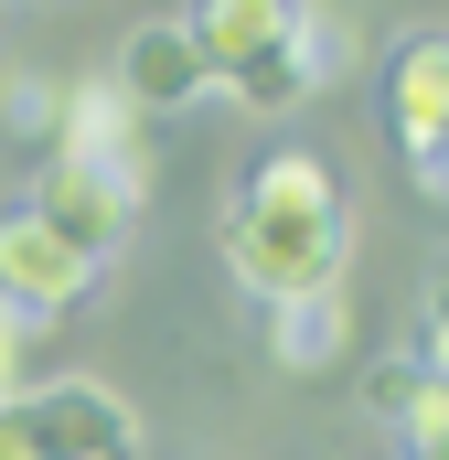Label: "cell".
Wrapping results in <instances>:
<instances>
[{"instance_id":"2","label":"cell","mask_w":449,"mask_h":460,"mask_svg":"<svg viewBox=\"0 0 449 460\" xmlns=\"http://www.w3.org/2000/svg\"><path fill=\"white\" fill-rule=\"evenodd\" d=\"M139 193H150V172H118V161H43L22 204L65 235L75 257H97V268H108L118 246H128V226H139Z\"/></svg>"},{"instance_id":"7","label":"cell","mask_w":449,"mask_h":460,"mask_svg":"<svg viewBox=\"0 0 449 460\" xmlns=\"http://www.w3.org/2000/svg\"><path fill=\"white\" fill-rule=\"evenodd\" d=\"M54 161H118V172H150V161H139V108L118 97L108 75H65V108H54Z\"/></svg>"},{"instance_id":"4","label":"cell","mask_w":449,"mask_h":460,"mask_svg":"<svg viewBox=\"0 0 449 460\" xmlns=\"http://www.w3.org/2000/svg\"><path fill=\"white\" fill-rule=\"evenodd\" d=\"M385 108H396V139H407L418 193L439 204V193H449V43H439V22H407V32H396Z\"/></svg>"},{"instance_id":"3","label":"cell","mask_w":449,"mask_h":460,"mask_svg":"<svg viewBox=\"0 0 449 460\" xmlns=\"http://www.w3.org/2000/svg\"><path fill=\"white\" fill-rule=\"evenodd\" d=\"M22 439L43 460H139V407L97 375H54L22 396Z\"/></svg>"},{"instance_id":"1","label":"cell","mask_w":449,"mask_h":460,"mask_svg":"<svg viewBox=\"0 0 449 460\" xmlns=\"http://www.w3.org/2000/svg\"><path fill=\"white\" fill-rule=\"evenodd\" d=\"M342 257H353V215H342L332 161L268 150L224 204V268L257 300H300V289H342Z\"/></svg>"},{"instance_id":"5","label":"cell","mask_w":449,"mask_h":460,"mask_svg":"<svg viewBox=\"0 0 449 460\" xmlns=\"http://www.w3.org/2000/svg\"><path fill=\"white\" fill-rule=\"evenodd\" d=\"M86 289H97V257H75L65 235L11 193V204H0V300H11V311H32V322H65Z\"/></svg>"},{"instance_id":"8","label":"cell","mask_w":449,"mask_h":460,"mask_svg":"<svg viewBox=\"0 0 449 460\" xmlns=\"http://www.w3.org/2000/svg\"><path fill=\"white\" fill-rule=\"evenodd\" d=\"M289 11H300V0H193V11H182V43L204 54V75L224 86L246 54H268V43L289 32Z\"/></svg>"},{"instance_id":"11","label":"cell","mask_w":449,"mask_h":460,"mask_svg":"<svg viewBox=\"0 0 449 460\" xmlns=\"http://www.w3.org/2000/svg\"><path fill=\"white\" fill-rule=\"evenodd\" d=\"M54 108H65V75H32V65H22V75L0 86V118L32 128V139H54Z\"/></svg>"},{"instance_id":"10","label":"cell","mask_w":449,"mask_h":460,"mask_svg":"<svg viewBox=\"0 0 449 460\" xmlns=\"http://www.w3.org/2000/svg\"><path fill=\"white\" fill-rule=\"evenodd\" d=\"M311 86H321V75H311V54H300L289 32H278L268 54H246V65L224 75V97H235V108H257V118H289L300 97H311Z\"/></svg>"},{"instance_id":"6","label":"cell","mask_w":449,"mask_h":460,"mask_svg":"<svg viewBox=\"0 0 449 460\" xmlns=\"http://www.w3.org/2000/svg\"><path fill=\"white\" fill-rule=\"evenodd\" d=\"M128 108H150V118H172V108H204L215 97V75H204V54L182 43V22H139L128 43H118V75H108Z\"/></svg>"},{"instance_id":"9","label":"cell","mask_w":449,"mask_h":460,"mask_svg":"<svg viewBox=\"0 0 449 460\" xmlns=\"http://www.w3.org/2000/svg\"><path fill=\"white\" fill-rule=\"evenodd\" d=\"M278 322H268V353L289 364V375H332L342 353H353V311H342V289H300V300H268Z\"/></svg>"},{"instance_id":"12","label":"cell","mask_w":449,"mask_h":460,"mask_svg":"<svg viewBox=\"0 0 449 460\" xmlns=\"http://www.w3.org/2000/svg\"><path fill=\"white\" fill-rule=\"evenodd\" d=\"M32 332H54V322H32V311H11V300H0V407H11V396H32Z\"/></svg>"}]
</instances>
